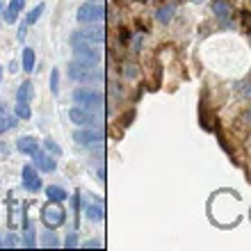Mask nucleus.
<instances>
[{
	"mask_svg": "<svg viewBox=\"0 0 251 251\" xmlns=\"http://www.w3.org/2000/svg\"><path fill=\"white\" fill-rule=\"evenodd\" d=\"M0 80H2V66H0Z\"/></svg>",
	"mask_w": 251,
	"mask_h": 251,
	"instance_id": "c85d7f7f",
	"label": "nucleus"
},
{
	"mask_svg": "<svg viewBox=\"0 0 251 251\" xmlns=\"http://www.w3.org/2000/svg\"><path fill=\"white\" fill-rule=\"evenodd\" d=\"M23 187L30 192H37L41 187V178H39V174L34 172L32 165H27L25 169H23Z\"/></svg>",
	"mask_w": 251,
	"mask_h": 251,
	"instance_id": "6e6552de",
	"label": "nucleus"
},
{
	"mask_svg": "<svg viewBox=\"0 0 251 251\" xmlns=\"http://www.w3.org/2000/svg\"><path fill=\"white\" fill-rule=\"evenodd\" d=\"M16 99L27 103V100L32 99V85H30V82H23V85L19 87V92H16Z\"/></svg>",
	"mask_w": 251,
	"mask_h": 251,
	"instance_id": "f3484780",
	"label": "nucleus"
},
{
	"mask_svg": "<svg viewBox=\"0 0 251 251\" xmlns=\"http://www.w3.org/2000/svg\"><path fill=\"white\" fill-rule=\"evenodd\" d=\"M69 78L75 80V82H85V85H89V82H100V78H103V73L99 71V69H94V64H82V62H73L71 69H69Z\"/></svg>",
	"mask_w": 251,
	"mask_h": 251,
	"instance_id": "f257e3e1",
	"label": "nucleus"
},
{
	"mask_svg": "<svg viewBox=\"0 0 251 251\" xmlns=\"http://www.w3.org/2000/svg\"><path fill=\"white\" fill-rule=\"evenodd\" d=\"M32 158H34V165L39 167L41 172H55V160L50 158V155H44L41 151H34L32 153Z\"/></svg>",
	"mask_w": 251,
	"mask_h": 251,
	"instance_id": "9d476101",
	"label": "nucleus"
},
{
	"mask_svg": "<svg viewBox=\"0 0 251 251\" xmlns=\"http://www.w3.org/2000/svg\"><path fill=\"white\" fill-rule=\"evenodd\" d=\"M75 60L78 62H82V64H99V60H100V53L99 50H94V48H89V46H80V48H75Z\"/></svg>",
	"mask_w": 251,
	"mask_h": 251,
	"instance_id": "0eeeda50",
	"label": "nucleus"
},
{
	"mask_svg": "<svg viewBox=\"0 0 251 251\" xmlns=\"http://www.w3.org/2000/svg\"><path fill=\"white\" fill-rule=\"evenodd\" d=\"M19 151L32 155L34 151H39V144H37V139L34 137H23V139H19Z\"/></svg>",
	"mask_w": 251,
	"mask_h": 251,
	"instance_id": "f8f14e48",
	"label": "nucleus"
},
{
	"mask_svg": "<svg viewBox=\"0 0 251 251\" xmlns=\"http://www.w3.org/2000/svg\"><path fill=\"white\" fill-rule=\"evenodd\" d=\"M57 245H60V242H57V238L48 233V235H46V240H44V247H57Z\"/></svg>",
	"mask_w": 251,
	"mask_h": 251,
	"instance_id": "5701e85b",
	"label": "nucleus"
},
{
	"mask_svg": "<svg viewBox=\"0 0 251 251\" xmlns=\"http://www.w3.org/2000/svg\"><path fill=\"white\" fill-rule=\"evenodd\" d=\"M16 117H19V119H30V107H27L25 100H19V105H16Z\"/></svg>",
	"mask_w": 251,
	"mask_h": 251,
	"instance_id": "aec40b11",
	"label": "nucleus"
},
{
	"mask_svg": "<svg viewBox=\"0 0 251 251\" xmlns=\"http://www.w3.org/2000/svg\"><path fill=\"white\" fill-rule=\"evenodd\" d=\"M73 137H75V142H80L82 146H96V144H100L103 135H100L99 130H78Z\"/></svg>",
	"mask_w": 251,
	"mask_h": 251,
	"instance_id": "1a4fd4ad",
	"label": "nucleus"
},
{
	"mask_svg": "<svg viewBox=\"0 0 251 251\" xmlns=\"http://www.w3.org/2000/svg\"><path fill=\"white\" fill-rule=\"evenodd\" d=\"M105 41V30L99 25H89L85 30H78V32L71 34V46L80 48V46H89V44H100Z\"/></svg>",
	"mask_w": 251,
	"mask_h": 251,
	"instance_id": "f03ea898",
	"label": "nucleus"
},
{
	"mask_svg": "<svg viewBox=\"0 0 251 251\" xmlns=\"http://www.w3.org/2000/svg\"><path fill=\"white\" fill-rule=\"evenodd\" d=\"M23 2H25V0H12V2H9V9H7V14H5L7 23H14V21H16L19 12L23 9Z\"/></svg>",
	"mask_w": 251,
	"mask_h": 251,
	"instance_id": "ddd939ff",
	"label": "nucleus"
},
{
	"mask_svg": "<svg viewBox=\"0 0 251 251\" xmlns=\"http://www.w3.org/2000/svg\"><path fill=\"white\" fill-rule=\"evenodd\" d=\"M73 100L75 105H82V107H100L103 105V94L96 92V89H75L73 92Z\"/></svg>",
	"mask_w": 251,
	"mask_h": 251,
	"instance_id": "7ed1b4c3",
	"label": "nucleus"
},
{
	"mask_svg": "<svg viewBox=\"0 0 251 251\" xmlns=\"http://www.w3.org/2000/svg\"><path fill=\"white\" fill-rule=\"evenodd\" d=\"M50 87H53V92L57 94V71H53V78H50Z\"/></svg>",
	"mask_w": 251,
	"mask_h": 251,
	"instance_id": "bb28decb",
	"label": "nucleus"
},
{
	"mask_svg": "<svg viewBox=\"0 0 251 251\" xmlns=\"http://www.w3.org/2000/svg\"><path fill=\"white\" fill-rule=\"evenodd\" d=\"M172 12H174L172 7H165V9H160V12H158V19H160V21H165V23H167V21L172 19Z\"/></svg>",
	"mask_w": 251,
	"mask_h": 251,
	"instance_id": "412c9836",
	"label": "nucleus"
},
{
	"mask_svg": "<svg viewBox=\"0 0 251 251\" xmlns=\"http://www.w3.org/2000/svg\"><path fill=\"white\" fill-rule=\"evenodd\" d=\"M212 9H215V14H217L219 21H224L226 25H228V16H231V7L226 5L224 0H215V5H212Z\"/></svg>",
	"mask_w": 251,
	"mask_h": 251,
	"instance_id": "9b49d317",
	"label": "nucleus"
},
{
	"mask_svg": "<svg viewBox=\"0 0 251 251\" xmlns=\"http://www.w3.org/2000/svg\"><path fill=\"white\" fill-rule=\"evenodd\" d=\"M46 194H48V199H50V201H64V199H66V192L62 190V187H57V185H50L46 190Z\"/></svg>",
	"mask_w": 251,
	"mask_h": 251,
	"instance_id": "dca6fc26",
	"label": "nucleus"
},
{
	"mask_svg": "<svg viewBox=\"0 0 251 251\" xmlns=\"http://www.w3.org/2000/svg\"><path fill=\"white\" fill-rule=\"evenodd\" d=\"M41 219H44V224H46L48 228L62 226V222H64V210H62L60 201H50V203L41 210Z\"/></svg>",
	"mask_w": 251,
	"mask_h": 251,
	"instance_id": "20e7f679",
	"label": "nucleus"
},
{
	"mask_svg": "<svg viewBox=\"0 0 251 251\" xmlns=\"http://www.w3.org/2000/svg\"><path fill=\"white\" fill-rule=\"evenodd\" d=\"M69 119L73 121V124H80V126H89V124H96V114L89 112V107H73L71 112H69Z\"/></svg>",
	"mask_w": 251,
	"mask_h": 251,
	"instance_id": "423d86ee",
	"label": "nucleus"
},
{
	"mask_svg": "<svg viewBox=\"0 0 251 251\" xmlns=\"http://www.w3.org/2000/svg\"><path fill=\"white\" fill-rule=\"evenodd\" d=\"M105 16V9L96 2H85V5L78 9V21L80 23H96Z\"/></svg>",
	"mask_w": 251,
	"mask_h": 251,
	"instance_id": "39448f33",
	"label": "nucleus"
},
{
	"mask_svg": "<svg viewBox=\"0 0 251 251\" xmlns=\"http://www.w3.org/2000/svg\"><path fill=\"white\" fill-rule=\"evenodd\" d=\"M23 69H25V71H34V50L32 48H25V50H23Z\"/></svg>",
	"mask_w": 251,
	"mask_h": 251,
	"instance_id": "a211bd4d",
	"label": "nucleus"
},
{
	"mask_svg": "<svg viewBox=\"0 0 251 251\" xmlns=\"http://www.w3.org/2000/svg\"><path fill=\"white\" fill-rule=\"evenodd\" d=\"M245 124H251V107H249V112L245 114Z\"/></svg>",
	"mask_w": 251,
	"mask_h": 251,
	"instance_id": "cd10ccee",
	"label": "nucleus"
},
{
	"mask_svg": "<svg viewBox=\"0 0 251 251\" xmlns=\"http://www.w3.org/2000/svg\"><path fill=\"white\" fill-rule=\"evenodd\" d=\"M64 245L69 247V249H71V247H75V245H78V240H75V235H73V233H71V235H69V238H66V242H64Z\"/></svg>",
	"mask_w": 251,
	"mask_h": 251,
	"instance_id": "393cba45",
	"label": "nucleus"
},
{
	"mask_svg": "<svg viewBox=\"0 0 251 251\" xmlns=\"http://www.w3.org/2000/svg\"><path fill=\"white\" fill-rule=\"evenodd\" d=\"M14 124H16V119H14L12 114H7L5 110H0V132L9 130V128H12Z\"/></svg>",
	"mask_w": 251,
	"mask_h": 251,
	"instance_id": "2eb2a0df",
	"label": "nucleus"
},
{
	"mask_svg": "<svg viewBox=\"0 0 251 251\" xmlns=\"http://www.w3.org/2000/svg\"><path fill=\"white\" fill-rule=\"evenodd\" d=\"M25 247H34V235H32V231L25 233Z\"/></svg>",
	"mask_w": 251,
	"mask_h": 251,
	"instance_id": "a878e982",
	"label": "nucleus"
},
{
	"mask_svg": "<svg viewBox=\"0 0 251 251\" xmlns=\"http://www.w3.org/2000/svg\"><path fill=\"white\" fill-rule=\"evenodd\" d=\"M41 14H44V5H41V2H39V5L34 7L32 12L27 14V25H32V23H37V21H39V16H41Z\"/></svg>",
	"mask_w": 251,
	"mask_h": 251,
	"instance_id": "6ab92c4d",
	"label": "nucleus"
},
{
	"mask_svg": "<svg viewBox=\"0 0 251 251\" xmlns=\"http://www.w3.org/2000/svg\"><path fill=\"white\" fill-rule=\"evenodd\" d=\"M85 212H87V217L94 219V222H100V219H103V208H100L99 203H87Z\"/></svg>",
	"mask_w": 251,
	"mask_h": 251,
	"instance_id": "4468645a",
	"label": "nucleus"
},
{
	"mask_svg": "<svg viewBox=\"0 0 251 251\" xmlns=\"http://www.w3.org/2000/svg\"><path fill=\"white\" fill-rule=\"evenodd\" d=\"M242 25H245L247 32H251V14H249V12L242 14Z\"/></svg>",
	"mask_w": 251,
	"mask_h": 251,
	"instance_id": "4be33fe9",
	"label": "nucleus"
},
{
	"mask_svg": "<svg viewBox=\"0 0 251 251\" xmlns=\"http://www.w3.org/2000/svg\"><path fill=\"white\" fill-rule=\"evenodd\" d=\"M46 149H48V151H53V153H57V155H60V146H57V144H55V142H53V139H46Z\"/></svg>",
	"mask_w": 251,
	"mask_h": 251,
	"instance_id": "b1692460",
	"label": "nucleus"
}]
</instances>
